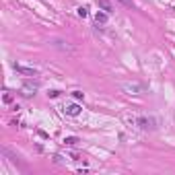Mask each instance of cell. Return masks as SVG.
<instances>
[{"mask_svg": "<svg viewBox=\"0 0 175 175\" xmlns=\"http://www.w3.org/2000/svg\"><path fill=\"white\" fill-rule=\"evenodd\" d=\"M119 2H124L126 6H132V0H119Z\"/></svg>", "mask_w": 175, "mask_h": 175, "instance_id": "cell-13", "label": "cell"}, {"mask_svg": "<svg viewBox=\"0 0 175 175\" xmlns=\"http://www.w3.org/2000/svg\"><path fill=\"white\" fill-rule=\"evenodd\" d=\"M12 68L17 70L19 74H23V76H29V78H35V76L39 74V72H37L35 68H29V66H23V64H17V62L12 64Z\"/></svg>", "mask_w": 175, "mask_h": 175, "instance_id": "cell-3", "label": "cell"}, {"mask_svg": "<svg viewBox=\"0 0 175 175\" xmlns=\"http://www.w3.org/2000/svg\"><path fill=\"white\" fill-rule=\"evenodd\" d=\"M119 87H122V91H124V93H128V95H142V93H146V91H148V87H146L144 82H136V81L122 82Z\"/></svg>", "mask_w": 175, "mask_h": 175, "instance_id": "cell-2", "label": "cell"}, {"mask_svg": "<svg viewBox=\"0 0 175 175\" xmlns=\"http://www.w3.org/2000/svg\"><path fill=\"white\" fill-rule=\"evenodd\" d=\"M124 122L128 126H134L138 130H144V132H154L157 130V119L151 116H124Z\"/></svg>", "mask_w": 175, "mask_h": 175, "instance_id": "cell-1", "label": "cell"}, {"mask_svg": "<svg viewBox=\"0 0 175 175\" xmlns=\"http://www.w3.org/2000/svg\"><path fill=\"white\" fill-rule=\"evenodd\" d=\"M76 14H78L81 19H87V17H89V8H87V6H78V8H76Z\"/></svg>", "mask_w": 175, "mask_h": 175, "instance_id": "cell-8", "label": "cell"}, {"mask_svg": "<svg viewBox=\"0 0 175 175\" xmlns=\"http://www.w3.org/2000/svg\"><path fill=\"white\" fill-rule=\"evenodd\" d=\"M97 4H99L105 12H111V11H113V8H111V4H109V2H105V0H97Z\"/></svg>", "mask_w": 175, "mask_h": 175, "instance_id": "cell-9", "label": "cell"}, {"mask_svg": "<svg viewBox=\"0 0 175 175\" xmlns=\"http://www.w3.org/2000/svg\"><path fill=\"white\" fill-rule=\"evenodd\" d=\"M21 91H23L25 97H31V95H35V91H37V82H33V81L25 82L23 87H21Z\"/></svg>", "mask_w": 175, "mask_h": 175, "instance_id": "cell-5", "label": "cell"}, {"mask_svg": "<svg viewBox=\"0 0 175 175\" xmlns=\"http://www.w3.org/2000/svg\"><path fill=\"white\" fill-rule=\"evenodd\" d=\"M78 142H81V138H76V136H66V138H64V144H66V146H76Z\"/></svg>", "mask_w": 175, "mask_h": 175, "instance_id": "cell-7", "label": "cell"}, {"mask_svg": "<svg viewBox=\"0 0 175 175\" xmlns=\"http://www.w3.org/2000/svg\"><path fill=\"white\" fill-rule=\"evenodd\" d=\"M12 101V95L11 93H4V103H11Z\"/></svg>", "mask_w": 175, "mask_h": 175, "instance_id": "cell-12", "label": "cell"}, {"mask_svg": "<svg viewBox=\"0 0 175 175\" xmlns=\"http://www.w3.org/2000/svg\"><path fill=\"white\" fill-rule=\"evenodd\" d=\"M72 97H74L76 101H82V99H84V93H82V91H72Z\"/></svg>", "mask_w": 175, "mask_h": 175, "instance_id": "cell-10", "label": "cell"}, {"mask_svg": "<svg viewBox=\"0 0 175 175\" xmlns=\"http://www.w3.org/2000/svg\"><path fill=\"white\" fill-rule=\"evenodd\" d=\"M107 17H109V12H97V14H95V21H97V25H105L107 23Z\"/></svg>", "mask_w": 175, "mask_h": 175, "instance_id": "cell-6", "label": "cell"}, {"mask_svg": "<svg viewBox=\"0 0 175 175\" xmlns=\"http://www.w3.org/2000/svg\"><path fill=\"white\" fill-rule=\"evenodd\" d=\"M47 97H49V99H56V97H60V91H49Z\"/></svg>", "mask_w": 175, "mask_h": 175, "instance_id": "cell-11", "label": "cell"}, {"mask_svg": "<svg viewBox=\"0 0 175 175\" xmlns=\"http://www.w3.org/2000/svg\"><path fill=\"white\" fill-rule=\"evenodd\" d=\"M81 111H82V107L78 103H70V105L64 107V113H66V116H72V117H78Z\"/></svg>", "mask_w": 175, "mask_h": 175, "instance_id": "cell-4", "label": "cell"}]
</instances>
